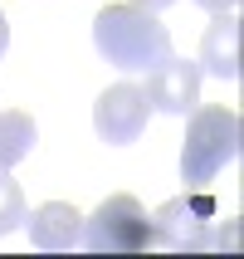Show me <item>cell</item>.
Listing matches in <instances>:
<instances>
[{
  "label": "cell",
  "mask_w": 244,
  "mask_h": 259,
  "mask_svg": "<svg viewBox=\"0 0 244 259\" xmlns=\"http://www.w3.org/2000/svg\"><path fill=\"white\" fill-rule=\"evenodd\" d=\"M93 44L98 54L122 73H152L171 49V29L161 25L152 10H137V5H103L98 20H93Z\"/></svg>",
  "instance_id": "obj_1"
},
{
  "label": "cell",
  "mask_w": 244,
  "mask_h": 259,
  "mask_svg": "<svg viewBox=\"0 0 244 259\" xmlns=\"http://www.w3.org/2000/svg\"><path fill=\"white\" fill-rule=\"evenodd\" d=\"M239 142H244V127H239V113L234 108H190V127H186V142H181V181L186 191H205L234 157H239Z\"/></svg>",
  "instance_id": "obj_2"
},
{
  "label": "cell",
  "mask_w": 244,
  "mask_h": 259,
  "mask_svg": "<svg viewBox=\"0 0 244 259\" xmlns=\"http://www.w3.org/2000/svg\"><path fill=\"white\" fill-rule=\"evenodd\" d=\"M152 245L157 249H234V220H220L215 196L186 191L152 215Z\"/></svg>",
  "instance_id": "obj_3"
},
{
  "label": "cell",
  "mask_w": 244,
  "mask_h": 259,
  "mask_svg": "<svg viewBox=\"0 0 244 259\" xmlns=\"http://www.w3.org/2000/svg\"><path fill=\"white\" fill-rule=\"evenodd\" d=\"M78 245L93 254H142L152 249V215L137 196H108V201L83 220Z\"/></svg>",
  "instance_id": "obj_4"
},
{
  "label": "cell",
  "mask_w": 244,
  "mask_h": 259,
  "mask_svg": "<svg viewBox=\"0 0 244 259\" xmlns=\"http://www.w3.org/2000/svg\"><path fill=\"white\" fill-rule=\"evenodd\" d=\"M147 117H152V103L137 83H113L103 88L98 103H93V132H98L108 147H127L147 132Z\"/></svg>",
  "instance_id": "obj_5"
},
{
  "label": "cell",
  "mask_w": 244,
  "mask_h": 259,
  "mask_svg": "<svg viewBox=\"0 0 244 259\" xmlns=\"http://www.w3.org/2000/svg\"><path fill=\"white\" fill-rule=\"evenodd\" d=\"M147 103L157 113H171V117H186L190 108H201V64L196 59H176L166 54L157 69L147 73Z\"/></svg>",
  "instance_id": "obj_6"
},
{
  "label": "cell",
  "mask_w": 244,
  "mask_h": 259,
  "mask_svg": "<svg viewBox=\"0 0 244 259\" xmlns=\"http://www.w3.org/2000/svg\"><path fill=\"white\" fill-rule=\"evenodd\" d=\"M25 225H29V245L44 249V254L78 249V235H83V215L69 201H44L34 210H25Z\"/></svg>",
  "instance_id": "obj_7"
},
{
  "label": "cell",
  "mask_w": 244,
  "mask_h": 259,
  "mask_svg": "<svg viewBox=\"0 0 244 259\" xmlns=\"http://www.w3.org/2000/svg\"><path fill=\"white\" fill-rule=\"evenodd\" d=\"M205 69L215 73V78H239V10L234 15H215L210 25H205V39H201V59Z\"/></svg>",
  "instance_id": "obj_8"
},
{
  "label": "cell",
  "mask_w": 244,
  "mask_h": 259,
  "mask_svg": "<svg viewBox=\"0 0 244 259\" xmlns=\"http://www.w3.org/2000/svg\"><path fill=\"white\" fill-rule=\"evenodd\" d=\"M34 142H39V127L29 113H20V108L0 113V166H20L34 152Z\"/></svg>",
  "instance_id": "obj_9"
},
{
  "label": "cell",
  "mask_w": 244,
  "mask_h": 259,
  "mask_svg": "<svg viewBox=\"0 0 244 259\" xmlns=\"http://www.w3.org/2000/svg\"><path fill=\"white\" fill-rule=\"evenodd\" d=\"M25 191H20V181L10 176V166H0V235H10L25 225Z\"/></svg>",
  "instance_id": "obj_10"
},
{
  "label": "cell",
  "mask_w": 244,
  "mask_h": 259,
  "mask_svg": "<svg viewBox=\"0 0 244 259\" xmlns=\"http://www.w3.org/2000/svg\"><path fill=\"white\" fill-rule=\"evenodd\" d=\"M196 5H205L210 15H234L239 10V0H196Z\"/></svg>",
  "instance_id": "obj_11"
},
{
  "label": "cell",
  "mask_w": 244,
  "mask_h": 259,
  "mask_svg": "<svg viewBox=\"0 0 244 259\" xmlns=\"http://www.w3.org/2000/svg\"><path fill=\"white\" fill-rule=\"evenodd\" d=\"M127 5H137V10H152V15H157V10H166V5H176V0H127Z\"/></svg>",
  "instance_id": "obj_12"
},
{
  "label": "cell",
  "mask_w": 244,
  "mask_h": 259,
  "mask_svg": "<svg viewBox=\"0 0 244 259\" xmlns=\"http://www.w3.org/2000/svg\"><path fill=\"white\" fill-rule=\"evenodd\" d=\"M10 49V25H5V10H0V54Z\"/></svg>",
  "instance_id": "obj_13"
}]
</instances>
